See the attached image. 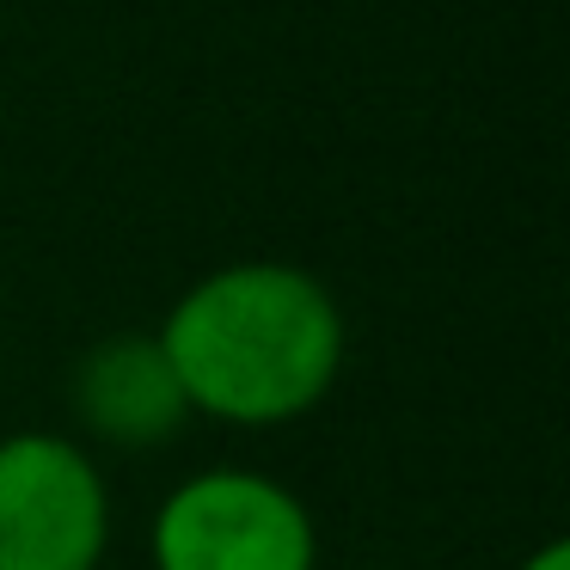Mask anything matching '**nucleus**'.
I'll list each match as a JSON object with an SVG mask.
<instances>
[{"label": "nucleus", "mask_w": 570, "mask_h": 570, "mask_svg": "<svg viewBox=\"0 0 570 570\" xmlns=\"http://www.w3.org/2000/svg\"><path fill=\"white\" fill-rule=\"evenodd\" d=\"M521 570H570V546H564V540H546V546H540V552H533Z\"/></svg>", "instance_id": "obj_5"}, {"label": "nucleus", "mask_w": 570, "mask_h": 570, "mask_svg": "<svg viewBox=\"0 0 570 570\" xmlns=\"http://www.w3.org/2000/svg\"><path fill=\"white\" fill-rule=\"evenodd\" d=\"M154 337L185 405L246 430L313 411L344 368V313L301 264H227L178 295Z\"/></svg>", "instance_id": "obj_1"}, {"label": "nucleus", "mask_w": 570, "mask_h": 570, "mask_svg": "<svg viewBox=\"0 0 570 570\" xmlns=\"http://www.w3.org/2000/svg\"><path fill=\"white\" fill-rule=\"evenodd\" d=\"M111 497L80 442L26 430L0 442V570H99Z\"/></svg>", "instance_id": "obj_3"}, {"label": "nucleus", "mask_w": 570, "mask_h": 570, "mask_svg": "<svg viewBox=\"0 0 570 570\" xmlns=\"http://www.w3.org/2000/svg\"><path fill=\"white\" fill-rule=\"evenodd\" d=\"M320 533L264 472H197L154 515V570H313Z\"/></svg>", "instance_id": "obj_2"}, {"label": "nucleus", "mask_w": 570, "mask_h": 570, "mask_svg": "<svg viewBox=\"0 0 570 570\" xmlns=\"http://www.w3.org/2000/svg\"><path fill=\"white\" fill-rule=\"evenodd\" d=\"M75 411L111 448H154L166 435H178V423L190 417L160 337H129V332L87 350V362L75 374Z\"/></svg>", "instance_id": "obj_4"}]
</instances>
